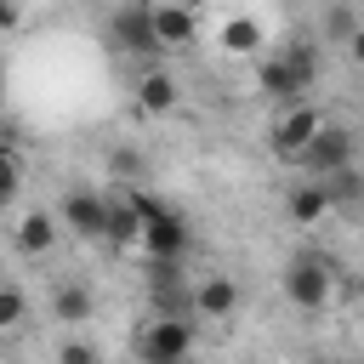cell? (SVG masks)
I'll use <instances>...</instances> for the list:
<instances>
[{"mask_svg": "<svg viewBox=\"0 0 364 364\" xmlns=\"http://www.w3.org/2000/svg\"><path fill=\"white\" fill-rule=\"evenodd\" d=\"M284 210H290V222H296V228H313V222H324V216H330L336 205H330L324 182H318V176H307V182H296V188H290Z\"/></svg>", "mask_w": 364, "mask_h": 364, "instance_id": "obj_9", "label": "cell"}, {"mask_svg": "<svg viewBox=\"0 0 364 364\" xmlns=\"http://www.w3.org/2000/svg\"><path fill=\"white\" fill-rule=\"evenodd\" d=\"M148 23H154L159 51H182V46H193V34H199V17H193L188 0H148Z\"/></svg>", "mask_w": 364, "mask_h": 364, "instance_id": "obj_6", "label": "cell"}, {"mask_svg": "<svg viewBox=\"0 0 364 364\" xmlns=\"http://www.w3.org/2000/svg\"><path fill=\"white\" fill-rule=\"evenodd\" d=\"M216 40H222V51H228V57H256V51L267 46V34H262V23H256V17H228Z\"/></svg>", "mask_w": 364, "mask_h": 364, "instance_id": "obj_12", "label": "cell"}, {"mask_svg": "<svg viewBox=\"0 0 364 364\" xmlns=\"http://www.w3.org/2000/svg\"><path fill=\"white\" fill-rule=\"evenodd\" d=\"M279 63L296 74V85H301V91H313V85H318V46H313L307 34H296L290 46H279Z\"/></svg>", "mask_w": 364, "mask_h": 364, "instance_id": "obj_13", "label": "cell"}, {"mask_svg": "<svg viewBox=\"0 0 364 364\" xmlns=\"http://www.w3.org/2000/svg\"><path fill=\"white\" fill-rule=\"evenodd\" d=\"M102 239H108L114 250H136V239H142V216H136L125 199H108V222H102Z\"/></svg>", "mask_w": 364, "mask_h": 364, "instance_id": "obj_14", "label": "cell"}, {"mask_svg": "<svg viewBox=\"0 0 364 364\" xmlns=\"http://www.w3.org/2000/svg\"><path fill=\"white\" fill-rule=\"evenodd\" d=\"M284 296H290L301 313H324L330 296H336V262L318 256V250L290 256V267H284Z\"/></svg>", "mask_w": 364, "mask_h": 364, "instance_id": "obj_1", "label": "cell"}, {"mask_svg": "<svg viewBox=\"0 0 364 364\" xmlns=\"http://www.w3.org/2000/svg\"><path fill=\"white\" fill-rule=\"evenodd\" d=\"M57 216H63V228H68V233H80V239H102V222H108V199H102L97 188H68Z\"/></svg>", "mask_w": 364, "mask_h": 364, "instance_id": "obj_7", "label": "cell"}, {"mask_svg": "<svg viewBox=\"0 0 364 364\" xmlns=\"http://www.w3.org/2000/svg\"><path fill=\"white\" fill-rule=\"evenodd\" d=\"M114 171H119V176H142V154H119Z\"/></svg>", "mask_w": 364, "mask_h": 364, "instance_id": "obj_23", "label": "cell"}, {"mask_svg": "<svg viewBox=\"0 0 364 364\" xmlns=\"http://www.w3.org/2000/svg\"><path fill=\"white\" fill-rule=\"evenodd\" d=\"M108 40L114 51L125 57H159V40H154V23H148V0H131L108 17Z\"/></svg>", "mask_w": 364, "mask_h": 364, "instance_id": "obj_5", "label": "cell"}, {"mask_svg": "<svg viewBox=\"0 0 364 364\" xmlns=\"http://www.w3.org/2000/svg\"><path fill=\"white\" fill-rule=\"evenodd\" d=\"M57 364H102V358H97V347H91V341H63Z\"/></svg>", "mask_w": 364, "mask_h": 364, "instance_id": "obj_20", "label": "cell"}, {"mask_svg": "<svg viewBox=\"0 0 364 364\" xmlns=\"http://www.w3.org/2000/svg\"><path fill=\"white\" fill-rule=\"evenodd\" d=\"M239 313V284L228 273H205L193 284V318H233Z\"/></svg>", "mask_w": 364, "mask_h": 364, "instance_id": "obj_8", "label": "cell"}, {"mask_svg": "<svg viewBox=\"0 0 364 364\" xmlns=\"http://www.w3.org/2000/svg\"><path fill=\"white\" fill-rule=\"evenodd\" d=\"M330 40L353 46V11H347V6H336V11H330Z\"/></svg>", "mask_w": 364, "mask_h": 364, "instance_id": "obj_21", "label": "cell"}, {"mask_svg": "<svg viewBox=\"0 0 364 364\" xmlns=\"http://www.w3.org/2000/svg\"><path fill=\"white\" fill-rule=\"evenodd\" d=\"M199 318H165V313H154L148 324H142V336H136V358L142 364H188L193 358V330Z\"/></svg>", "mask_w": 364, "mask_h": 364, "instance_id": "obj_2", "label": "cell"}, {"mask_svg": "<svg viewBox=\"0 0 364 364\" xmlns=\"http://www.w3.org/2000/svg\"><path fill=\"white\" fill-rule=\"evenodd\" d=\"M57 245V216L51 210H28L23 222H17V250L23 256H46Z\"/></svg>", "mask_w": 364, "mask_h": 364, "instance_id": "obj_15", "label": "cell"}, {"mask_svg": "<svg viewBox=\"0 0 364 364\" xmlns=\"http://www.w3.org/2000/svg\"><path fill=\"white\" fill-rule=\"evenodd\" d=\"M256 85H262V97H267V102H279V108H284V102H301V97H307V91L296 85V74H290V68L279 63V51H273V57H267V63L256 68Z\"/></svg>", "mask_w": 364, "mask_h": 364, "instance_id": "obj_11", "label": "cell"}, {"mask_svg": "<svg viewBox=\"0 0 364 364\" xmlns=\"http://www.w3.org/2000/svg\"><path fill=\"white\" fill-rule=\"evenodd\" d=\"M0 148H6V142H0Z\"/></svg>", "mask_w": 364, "mask_h": 364, "instance_id": "obj_25", "label": "cell"}, {"mask_svg": "<svg viewBox=\"0 0 364 364\" xmlns=\"http://www.w3.org/2000/svg\"><path fill=\"white\" fill-rule=\"evenodd\" d=\"M17 188H23V171H17L11 148H0V205H11V199H17Z\"/></svg>", "mask_w": 364, "mask_h": 364, "instance_id": "obj_19", "label": "cell"}, {"mask_svg": "<svg viewBox=\"0 0 364 364\" xmlns=\"http://www.w3.org/2000/svg\"><path fill=\"white\" fill-rule=\"evenodd\" d=\"M23 313H28V301H23V290H17V284H0V330H11V324H23Z\"/></svg>", "mask_w": 364, "mask_h": 364, "instance_id": "obj_18", "label": "cell"}, {"mask_svg": "<svg viewBox=\"0 0 364 364\" xmlns=\"http://www.w3.org/2000/svg\"><path fill=\"white\" fill-rule=\"evenodd\" d=\"M307 364H336V358H307Z\"/></svg>", "mask_w": 364, "mask_h": 364, "instance_id": "obj_24", "label": "cell"}, {"mask_svg": "<svg viewBox=\"0 0 364 364\" xmlns=\"http://www.w3.org/2000/svg\"><path fill=\"white\" fill-rule=\"evenodd\" d=\"M176 102H182V91H176V80H171L165 68L136 74V108H142V114H176Z\"/></svg>", "mask_w": 364, "mask_h": 364, "instance_id": "obj_10", "label": "cell"}, {"mask_svg": "<svg viewBox=\"0 0 364 364\" xmlns=\"http://www.w3.org/2000/svg\"><path fill=\"white\" fill-rule=\"evenodd\" d=\"M353 154H358V131H353V125H330V119H318V131L307 136V148L296 154V165H301L307 176H330V171L353 165Z\"/></svg>", "mask_w": 364, "mask_h": 364, "instance_id": "obj_3", "label": "cell"}, {"mask_svg": "<svg viewBox=\"0 0 364 364\" xmlns=\"http://www.w3.org/2000/svg\"><path fill=\"white\" fill-rule=\"evenodd\" d=\"M17 23H23V6L17 0H0V34H11Z\"/></svg>", "mask_w": 364, "mask_h": 364, "instance_id": "obj_22", "label": "cell"}, {"mask_svg": "<svg viewBox=\"0 0 364 364\" xmlns=\"http://www.w3.org/2000/svg\"><path fill=\"white\" fill-rule=\"evenodd\" d=\"M91 307H97V301H91V290H85V284H63V290L51 296L57 324H85V318H91Z\"/></svg>", "mask_w": 364, "mask_h": 364, "instance_id": "obj_16", "label": "cell"}, {"mask_svg": "<svg viewBox=\"0 0 364 364\" xmlns=\"http://www.w3.org/2000/svg\"><path fill=\"white\" fill-rule=\"evenodd\" d=\"M318 119H324V114H318L307 97H301V102H284V108L273 114V125H267V148H273L279 159H290V165H296V154L307 148V136L318 131Z\"/></svg>", "mask_w": 364, "mask_h": 364, "instance_id": "obj_4", "label": "cell"}, {"mask_svg": "<svg viewBox=\"0 0 364 364\" xmlns=\"http://www.w3.org/2000/svg\"><path fill=\"white\" fill-rule=\"evenodd\" d=\"M318 182H324L330 205H353V199L364 193V182H358V165H341V171H330V176H318Z\"/></svg>", "mask_w": 364, "mask_h": 364, "instance_id": "obj_17", "label": "cell"}]
</instances>
